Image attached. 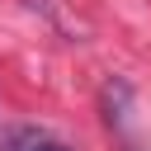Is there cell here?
Listing matches in <instances>:
<instances>
[{"mask_svg":"<svg viewBox=\"0 0 151 151\" xmlns=\"http://www.w3.org/2000/svg\"><path fill=\"white\" fill-rule=\"evenodd\" d=\"M5 151H71V146L57 142V137L42 132V127H14V132L5 137Z\"/></svg>","mask_w":151,"mask_h":151,"instance_id":"cell-1","label":"cell"}]
</instances>
